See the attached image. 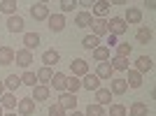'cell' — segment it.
I'll use <instances>...</instances> for the list:
<instances>
[{"label": "cell", "instance_id": "1", "mask_svg": "<svg viewBox=\"0 0 156 116\" xmlns=\"http://www.w3.org/2000/svg\"><path fill=\"white\" fill-rule=\"evenodd\" d=\"M107 30H110V35L119 37V35H124V32L128 30V23L124 21V16H112V19L107 21Z\"/></svg>", "mask_w": 156, "mask_h": 116}, {"label": "cell", "instance_id": "2", "mask_svg": "<svg viewBox=\"0 0 156 116\" xmlns=\"http://www.w3.org/2000/svg\"><path fill=\"white\" fill-rule=\"evenodd\" d=\"M30 16L35 21H47L49 19V7H47V2H33L30 5Z\"/></svg>", "mask_w": 156, "mask_h": 116}, {"label": "cell", "instance_id": "3", "mask_svg": "<svg viewBox=\"0 0 156 116\" xmlns=\"http://www.w3.org/2000/svg\"><path fill=\"white\" fill-rule=\"evenodd\" d=\"M70 74L72 77H84V74H89V63H86L84 58H75L70 63Z\"/></svg>", "mask_w": 156, "mask_h": 116}, {"label": "cell", "instance_id": "4", "mask_svg": "<svg viewBox=\"0 0 156 116\" xmlns=\"http://www.w3.org/2000/svg\"><path fill=\"white\" fill-rule=\"evenodd\" d=\"M112 2H107V0H98V2H93L91 5V16L93 19H105V14L110 12Z\"/></svg>", "mask_w": 156, "mask_h": 116}, {"label": "cell", "instance_id": "5", "mask_svg": "<svg viewBox=\"0 0 156 116\" xmlns=\"http://www.w3.org/2000/svg\"><path fill=\"white\" fill-rule=\"evenodd\" d=\"M16 109H19L21 116H33L35 114V100L33 97H21L16 102Z\"/></svg>", "mask_w": 156, "mask_h": 116}, {"label": "cell", "instance_id": "6", "mask_svg": "<svg viewBox=\"0 0 156 116\" xmlns=\"http://www.w3.org/2000/svg\"><path fill=\"white\" fill-rule=\"evenodd\" d=\"M58 104L63 107L65 111H68V109H70V111H75V109H77V95H75V93H68V90H65V93H61Z\"/></svg>", "mask_w": 156, "mask_h": 116}, {"label": "cell", "instance_id": "7", "mask_svg": "<svg viewBox=\"0 0 156 116\" xmlns=\"http://www.w3.org/2000/svg\"><path fill=\"white\" fill-rule=\"evenodd\" d=\"M49 84L54 86V90L65 93V90H68V74H63V72H54V77H51Z\"/></svg>", "mask_w": 156, "mask_h": 116}, {"label": "cell", "instance_id": "8", "mask_svg": "<svg viewBox=\"0 0 156 116\" xmlns=\"http://www.w3.org/2000/svg\"><path fill=\"white\" fill-rule=\"evenodd\" d=\"M14 63L19 65V67H28V65L33 63V51H28V49L14 51Z\"/></svg>", "mask_w": 156, "mask_h": 116}, {"label": "cell", "instance_id": "9", "mask_svg": "<svg viewBox=\"0 0 156 116\" xmlns=\"http://www.w3.org/2000/svg\"><path fill=\"white\" fill-rule=\"evenodd\" d=\"M100 81L103 79H114V70H112V65H110V60H105V63H98V67H96V72H93Z\"/></svg>", "mask_w": 156, "mask_h": 116}, {"label": "cell", "instance_id": "10", "mask_svg": "<svg viewBox=\"0 0 156 116\" xmlns=\"http://www.w3.org/2000/svg\"><path fill=\"white\" fill-rule=\"evenodd\" d=\"M47 23H49V30L51 32H61L65 28V16L63 14H49Z\"/></svg>", "mask_w": 156, "mask_h": 116}, {"label": "cell", "instance_id": "11", "mask_svg": "<svg viewBox=\"0 0 156 116\" xmlns=\"http://www.w3.org/2000/svg\"><path fill=\"white\" fill-rule=\"evenodd\" d=\"M16 102H19V100H16V95H14V93H9V90H5V93L0 95V107H2V109L14 111V109H16Z\"/></svg>", "mask_w": 156, "mask_h": 116}, {"label": "cell", "instance_id": "12", "mask_svg": "<svg viewBox=\"0 0 156 116\" xmlns=\"http://www.w3.org/2000/svg\"><path fill=\"white\" fill-rule=\"evenodd\" d=\"M82 88L93 90V93H96V90L100 88V79H98L96 74H91V72H89V74H84V77H82Z\"/></svg>", "mask_w": 156, "mask_h": 116}, {"label": "cell", "instance_id": "13", "mask_svg": "<svg viewBox=\"0 0 156 116\" xmlns=\"http://www.w3.org/2000/svg\"><path fill=\"white\" fill-rule=\"evenodd\" d=\"M91 35H96V37H103V35H110V30H107V19H93L91 23Z\"/></svg>", "mask_w": 156, "mask_h": 116}, {"label": "cell", "instance_id": "14", "mask_svg": "<svg viewBox=\"0 0 156 116\" xmlns=\"http://www.w3.org/2000/svg\"><path fill=\"white\" fill-rule=\"evenodd\" d=\"M126 90H128L126 79H110V93H114V95H124Z\"/></svg>", "mask_w": 156, "mask_h": 116}, {"label": "cell", "instance_id": "15", "mask_svg": "<svg viewBox=\"0 0 156 116\" xmlns=\"http://www.w3.org/2000/svg\"><path fill=\"white\" fill-rule=\"evenodd\" d=\"M58 60H61V53L56 51V49H49V51L42 53V63H44V67H54Z\"/></svg>", "mask_w": 156, "mask_h": 116}, {"label": "cell", "instance_id": "16", "mask_svg": "<svg viewBox=\"0 0 156 116\" xmlns=\"http://www.w3.org/2000/svg\"><path fill=\"white\" fill-rule=\"evenodd\" d=\"M130 116H149V107H147V102H142V100H135V102L130 104Z\"/></svg>", "mask_w": 156, "mask_h": 116}, {"label": "cell", "instance_id": "17", "mask_svg": "<svg viewBox=\"0 0 156 116\" xmlns=\"http://www.w3.org/2000/svg\"><path fill=\"white\" fill-rule=\"evenodd\" d=\"M33 100L35 102H44V100H49V86H33Z\"/></svg>", "mask_w": 156, "mask_h": 116}, {"label": "cell", "instance_id": "18", "mask_svg": "<svg viewBox=\"0 0 156 116\" xmlns=\"http://www.w3.org/2000/svg\"><path fill=\"white\" fill-rule=\"evenodd\" d=\"M124 21L126 23H140V21H142V9H137V7H126Z\"/></svg>", "mask_w": 156, "mask_h": 116}, {"label": "cell", "instance_id": "19", "mask_svg": "<svg viewBox=\"0 0 156 116\" xmlns=\"http://www.w3.org/2000/svg\"><path fill=\"white\" fill-rule=\"evenodd\" d=\"M35 77H37V84L47 86L49 81H51V77H54V70H51V67H44V65H42V67L35 72Z\"/></svg>", "mask_w": 156, "mask_h": 116}, {"label": "cell", "instance_id": "20", "mask_svg": "<svg viewBox=\"0 0 156 116\" xmlns=\"http://www.w3.org/2000/svg\"><path fill=\"white\" fill-rule=\"evenodd\" d=\"M37 46H40V35L37 32H26V35H23V49L33 51V49H37Z\"/></svg>", "mask_w": 156, "mask_h": 116}, {"label": "cell", "instance_id": "21", "mask_svg": "<svg viewBox=\"0 0 156 116\" xmlns=\"http://www.w3.org/2000/svg\"><path fill=\"white\" fill-rule=\"evenodd\" d=\"M151 67H154V60H151L149 56H140L135 60V70L140 72V74H144V72H149Z\"/></svg>", "mask_w": 156, "mask_h": 116}, {"label": "cell", "instance_id": "22", "mask_svg": "<svg viewBox=\"0 0 156 116\" xmlns=\"http://www.w3.org/2000/svg\"><path fill=\"white\" fill-rule=\"evenodd\" d=\"M7 30L9 32H21L23 30V19H21L19 14H14V16L7 19Z\"/></svg>", "mask_w": 156, "mask_h": 116}, {"label": "cell", "instance_id": "23", "mask_svg": "<svg viewBox=\"0 0 156 116\" xmlns=\"http://www.w3.org/2000/svg\"><path fill=\"white\" fill-rule=\"evenodd\" d=\"M91 23H93L91 12H79L77 16H75V26H77V28H89Z\"/></svg>", "mask_w": 156, "mask_h": 116}, {"label": "cell", "instance_id": "24", "mask_svg": "<svg viewBox=\"0 0 156 116\" xmlns=\"http://www.w3.org/2000/svg\"><path fill=\"white\" fill-rule=\"evenodd\" d=\"M14 63V49L12 46H0V65H12Z\"/></svg>", "mask_w": 156, "mask_h": 116}, {"label": "cell", "instance_id": "25", "mask_svg": "<svg viewBox=\"0 0 156 116\" xmlns=\"http://www.w3.org/2000/svg\"><path fill=\"white\" fill-rule=\"evenodd\" d=\"M126 84H128V88H140V86H142V74H140L137 70H128Z\"/></svg>", "mask_w": 156, "mask_h": 116}, {"label": "cell", "instance_id": "26", "mask_svg": "<svg viewBox=\"0 0 156 116\" xmlns=\"http://www.w3.org/2000/svg\"><path fill=\"white\" fill-rule=\"evenodd\" d=\"M110 100H112L110 88H98V90H96V104L105 107V104H110Z\"/></svg>", "mask_w": 156, "mask_h": 116}, {"label": "cell", "instance_id": "27", "mask_svg": "<svg viewBox=\"0 0 156 116\" xmlns=\"http://www.w3.org/2000/svg\"><path fill=\"white\" fill-rule=\"evenodd\" d=\"M135 37H137V42L140 44H149L151 42V28H147V26H142V28H137V32H135Z\"/></svg>", "mask_w": 156, "mask_h": 116}, {"label": "cell", "instance_id": "28", "mask_svg": "<svg viewBox=\"0 0 156 116\" xmlns=\"http://www.w3.org/2000/svg\"><path fill=\"white\" fill-rule=\"evenodd\" d=\"M0 12L7 14V16H14L16 14V0H2L0 2Z\"/></svg>", "mask_w": 156, "mask_h": 116}, {"label": "cell", "instance_id": "29", "mask_svg": "<svg viewBox=\"0 0 156 116\" xmlns=\"http://www.w3.org/2000/svg\"><path fill=\"white\" fill-rule=\"evenodd\" d=\"M110 65H112V70H114V72H126V70H128V58H117V56H114V58H110Z\"/></svg>", "mask_w": 156, "mask_h": 116}, {"label": "cell", "instance_id": "30", "mask_svg": "<svg viewBox=\"0 0 156 116\" xmlns=\"http://www.w3.org/2000/svg\"><path fill=\"white\" fill-rule=\"evenodd\" d=\"M93 58H96L98 63H105V60H110V49H107V46H96V49H93Z\"/></svg>", "mask_w": 156, "mask_h": 116}, {"label": "cell", "instance_id": "31", "mask_svg": "<svg viewBox=\"0 0 156 116\" xmlns=\"http://www.w3.org/2000/svg\"><path fill=\"white\" fill-rule=\"evenodd\" d=\"M82 46H84L86 51H93L96 46H100V37H96V35H86V37L82 39Z\"/></svg>", "mask_w": 156, "mask_h": 116}, {"label": "cell", "instance_id": "32", "mask_svg": "<svg viewBox=\"0 0 156 116\" xmlns=\"http://www.w3.org/2000/svg\"><path fill=\"white\" fill-rule=\"evenodd\" d=\"M2 84H5V90H9V93H12V90H16V88L21 86V79L16 77V74H9V77H7Z\"/></svg>", "mask_w": 156, "mask_h": 116}, {"label": "cell", "instance_id": "33", "mask_svg": "<svg viewBox=\"0 0 156 116\" xmlns=\"http://www.w3.org/2000/svg\"><path fill=\"white\" fill-rule=\"evenodd\" d=\"M84 116H105V107H100V104H96V102H89Z\"/></svg>", "mask_w": 156, "mask_h": 116}, {"label": "cell", "instance_id": "34", "mask_svg": "<svg viewBox=\"0 0 156 116\" xmlns=\"http://www.w3.org/2000/svg\"><path fill=\"white\" fill-rule=\"evenodd\" d=\"M19 79H21V84H23V86H30V88H33V86H37V77H35V72H23Z\"/></svg>", "mask_w": 156, "mask_h": 116}, {"label": "cell", "instance_id": "35", "mask_svg": "<svg viewBox=\"0 0 156 116\" xmlns=\"http://www.w3.org/2000/svg\"><path fill=\"white\" fill-rule=\"evenodd\" d=\"M82 88V79L79 77H68V93H77V90Z\"/></svg>", "mask_w": 156, "mask_h": 116}, {"label": "cell", "instance_id": "36", "mask_svg": "<svg viewBox=\"0 0 156 116\" xmlns=\"http://www.w3.org/2000/svg\"><path fill=\"white\" fill-rule=\"evenodd\" d=\"M110 116H128V109L124 104H110Z\"/></svg>", "mask_w": 156, "mask_h": 116}, {"label": "cell", "instance_id": "37", "mask_svg": "<svg viewBox=\"0 0 156 116\" xmlns=\"http://www.w3.org/2000/svg\"><path fill=\"white\" fill-rule=\"evenodd\" d=\"M130 51H133L130 44H117V58H128Z\"/></svg>", "mask_w": 156, "mask_h": 116}, {"label": "cell", "instance_id": "38", "mask_svg": "<svg viewBox=\"0 0 156 116\" xmlns=\"http://www.w3.org/2000/svg\"><path fill=\"white\" fill-rule=\"evenodd\" d=\"M49 116H65V109L61 107L58 102H54L51 107H49Z\"/></svg>", "mask_w": 156, "mask_h": 116}, {"label": "cell", "instance_id": "39", "mask_svg": "<svg viewBox=\"0 0 156 116\" xmlns=\"http://www.w3.org/2000/svg\"><path fill=\"white\" fill-rule=\"evenodd\" d=\"M75 7H77L75 0H63V2H61V9H63V12H72Z\"/></svg>", "mask_w": 156, "mask_h": 116}, {"label": "cell", "instance_id": "40", "mask_svg": "<svg viewBox=\"0 0 156 116\" xmlns=\"http://www.w3.org/2000/svg\"><path fill=\"white\" fill-rule=\"evenodd\" d=\"M119 44V37H114V35H107V49L110 46H117Z\"/></svg>", "mask_w": 156, "mask_h": 116}, {"label": "cell", "instance_id": "41", "mask_svg": "<svg viewBox=\"0 0 156 116\" xmlns=\"http://www.w3.org/2000/svg\"><path fill=\"white\" fill-rule=\"evenodd\" d=\"M144 7H147V9H156V2H154V0H149V2H144Z\"/></svg>", "mask_w": 156, "mask_h": 116}, {"label": "cell", "instance_id": "42", "mask_svg": "<svg viewBox=\"0 0 156 116\" xmlns=\"http://www.w3.org/2000/svg\"><path fill=\"white\" fill-rule=\"evenodd\" d=\"M72 116H84V111H77V109H75V111H72Z\"/></svg>", "mask_w": 156, "mask_h": 116}, {"label": "cell", "instance_id": "43", "mask_svg": "<svg viewBox=\"0 0 156 116\" xmlns=\"http://www.w3.org/2000/svg\"><path fill=\"white\" fill-rule=\"evenodd\" d=\"M2 93H5V84H2V81H0V95H2Z\"/></svg>", "mask_w": 156, "mask_h": 116}, {"label": "cell", "instance_id": "44", "mask_svg": "<svg viewBox=\"0 0 156 116\" xmlns=\"http://www.w3.org/2000/svg\"><path fill=\"white\" fill-rule=\"evenodd\" d=\"M2 116H16V114H14V111H9V114H2Z\"/></svg>", "mask_w": 156, "mask_h": 116}, {"label": "cell", "instance_id": "45", "mask_svg": "<svg viewBox=\"0 0 156 116\" xmlns=\"http://www.w3.org/2000/svg\"><path fill=\"white\" fill-rule=\"evenodd\" d=\"M2 114H5V109H2V107H0V116H2Z\"/></svg>", "mask_w": 156, "mask_h": 116}]
</instances>
